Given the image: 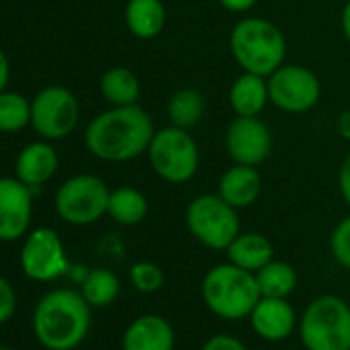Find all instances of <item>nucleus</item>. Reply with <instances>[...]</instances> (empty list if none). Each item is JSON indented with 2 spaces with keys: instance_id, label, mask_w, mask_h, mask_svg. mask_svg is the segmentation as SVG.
<instances>
[{
  "instance_id": "nucleus-1",
  "label": "nucleus",
  "mask_w": 350,
  "mask_h": 350,
  "mask_svg": "<svg viewBox=\"0 0 350 350\" xmlns=\"http://www.w3.org/2000/svg\"><path fill=\"white\" fill-rule=\"evenodd\" d=\"M154 132L150 116L138 103L113 105L89 122L85 146L101 161L122 163L146 152Z\"/></svg>"
},
{
  "instance_id": "nucleus-2",
  "label": "nucleus",
  "mask_w": 350,
  "mask_h": 350,
  "mask_svg": "<svg viewBox=\"0 0 350 350\" xmlns=\"http://www.w3.org/2000/svg\"><path fill=\"white\" fill-rule=\"evenodd\" d=\"M91 329V305L72 288L44 295L33 309V334L48 350H75Z\"/></svg>"
},
{
  "instance_id": "nucleus-3",
  "label": "nucleus",
  "mask_w": 350,
  "mask_h": 350,
  "mask_svg": "<svg viewBox=\"0 0 350 350\" xmlns=\"http://www.w3.org/2000/svg\"><path fill=\"white\" fill-rule=\"evenodd\" d=\"M231 54L243 72L270 77L276 68L284 64L286 40L282 31L260 17L241 19L231 29Z\"/></svg>"
},
{
  "instance_id": "nucleus-4",
  "label": "nucleus",
  "mask_w": 350,
  "mask_h": 350,
  "mask_svg": "<svg viewBox=\"0 0 350 350\" xmlns=\"http://www.w3.org/2000/svg\"><path fill=\"white\" fill-rule=\"evenodd\" d=\"M202 299L211 313L233 321L250 317L256 303L262 299V293L254 272L227 262L206 272L202 280Z\"/></svg>"
},
{
  "instance_id": "nucleus-5",
  "label": "nucleus",
  "mask_w": 350,
  "mask_h": 350,
  "mask_svg": "<svg viewBox=\"0 0 350 350\" xmlns=\"http://www.w3.org/2000/svg\"><path fill=\"white\" fill-rule=\"evenodd\" d=\"M299 336L307 350H350V305L336 295L315 297L301 315Z\"/></svg>"
},
{
  "instance_id": "nucleus-6",
  "label": "nucleus",
  "mask_w": 350,
  "mask_h": 350,
  "mask_svg": "<svg viewBox=\"0 0 350 350\" xmlns=\"http://www.w3.org/2000/svg\"><path fill=\"white\" fill-rule=\"evenodd\" d=\"M148 163L161 180L169 184L190 182L200 165V150L192 134L178 126H167L154 132L148 144Z\"/></svg>"
},
{
  "instance_id": "nucleus-7",
  "label": "nucleus",
  "mask_w": 350,
  "mask_h": 350,
  "mask_svg": "<svg viewBox=\"0 0 350 350\" xmlns=\"http://www.w3.org/2000/svg\"><path fill=\"white\" fill-rule=\"evenodd\" d=\"M186 225L192 237L208 250H227L241 233L237 208L219 194L196 196L186 208Z\"/></svg>"
},
{
  "instance_id": "nucleus-8",
  "label": "nucleus",
  "mask_w": 350,
  "mask_h": 350,
  "mask_svg": "<svg viewBox=\"0 0 350 350\" xmlns=\"http://www.w3.org/2000/svg\"><path fill=\"white\" fill-rule=\"evenodd\" d=\"M109 188L97 175L81 173L66 180L56 192V213L64 223L70 225H91L107 215Z\"/></svg>"
},
{
  "instance_id": "nucleus-9",
  "label": "nucleus",
  "mask_w": 350,
  "mask_h": 350,
  "mask_svg": "<svg viewBox=\"0 0 350 350\" xmlns=\"http://www.w3.org/2000/svg\"><path fill=\"white\" fill-rule=\"evenodd\" d=\"M79 101L60 85L42 89L31 99V126L44 140L66 138L79 124Z\"/></svg>"
},
{
  "instance_id": "nucleus-10",
  "label": "nucleus",
  "mask_w": 350,
  "mask_h": 350,
  "mask_svg": "<svg viewBox=\"0 0 350 350\" xmlns=\"http://www.w3.org/2000/svg\"><path fill=\"white\" fill-rule=\"evenodd\" d=\"M266 81L270 103L286 113H305L319 103V79L305 66L282 64Z\"/></svg>"
},
{
  "instance_id": "nucleus-11",
  "label": "nucleus",
  "mask_w": 350,
  "mask_h": 350,
  "mask_svg": "<svg viewBox=\"0 0 350 350\" xmlns=\"http://www.w3.org/2000/svg\"><path fill=\"white\" fill-rule=\"evenodd\" d=\"M21 270L27 278L50 282L66 274L68 258L60 235L54 229L40 227L31 231L21 247Z\"/></svg>"
},
{
  "instance_id": "nucleus-12",
  "label": "nucleus",
  "mask_w": 350,
  "mask_h": 350,
  "mask_svg": "<svg viewBox=\"0 0 350 350\" xmlns=\"http://www.w3.org/2000/svg\"><path fill=\"white\" fill-rule=\"evenodd\" d=\"M225 146L233 163L258 167L272 152V134L258 116H237L227 128Z\"/></svg>"
},
{
  "instance_id": "nucleus-13",
  "label": "nucleus",
  "mask_w": 350,
  "mask_h": 350,
  "mask_svg": "<svg viewBox=\"0 0 350 350\" xmlns=\"http://www.w3.org/2000/svg\"><path fill=\"white\" fill-rule=\"evenodd\" d=\"M33 215L31 188L17 178H0V241L21 239Z\"/></svg>"
},
{
  "instance_id": "nucleus-14",
  "label": "nucleus",
  "mask_w": 350,
  "mask_h": 350,
  "mask_svg": "<svg viewBox=\"0 0 350 350\" xmlns=\"http://www.w3.org/2000/svg\"><path fill=\"white\" fill-rule=\"evenodd\" d=\"M252 329L266 342H282L297 327V313L286 299L262 297L250 313Z\"/></svg>"
},
{
  "instance_id": "nucleus-15",
  "label": "nucleus",
  "mask_w": 350,
  "mask_h": 350,
  "mask_svg": "<svg viewBox=\"0 0 350 350\" xmlns=\"http://www.w3.org/2000/svg\"><path fill=\"white\" fill-rule=\"evenodd\" d=\"M175 332L161 315H140L128 323L122 336V350H173Z\"/></svg>"
},
{
  "instance_id": "nucleus-16",
  "label": "nucleus",
  "mask_w": 350,
  "mask_h": 350,
  "mask_svg": "<svg viewBox=\"0 0 350 350\" xmlns=\"http://www.w3.org/2000/svg\"><path fill=\"white\" fill-rule=\"evenodd\" d=\"M58 163H60L58 152L50 142H46V140L31 142L17 157V163H15L17 180H21L31 190L40 188L48 180L54 178Z\"/></svg>"
},
{
  "instance_id": "nucleus-17",
  "label": "nucleus",
  "mask_w": 350,
  "mask_h": 350,
  "mask_svg": "<svg viewBox=\"0 0 350 350\" xmlns=\"http://www.w3.org/2000/svg\"><path fill=\"white\" fill-rule=\"evenodd\" d=\"M225 202H229L233 208H247L252 206L260 194H262V175L252 165H239L235 163L229 167L219 182L217 192Z\"/></svg>"
},
{
  "instance_id": "nucleus-18",
  "label": "nucleus",
  "mask_w": 350,
  "mask_h": 350,
  "mask_svg": "<svg viewBox=\"0 0 350 350\" xmlns=\"http://www.w3.org/2000/svg\"><path fill=\"white\" fill-rule=\"evenodd\" d=\"M225 252H227V258L231 264H235L247 272H254V274L258 270H262L268 262L274 260V247H272L270 239L256 231L239 233Z\"/></svg>"
},
{
  "instance_id": "nucleus-19",
  "label": "nucleus",
  "mask_w": 350,
  "mask_h": 350,
  "mask_svg": "<svg viewBox=\"0 0 350 350\" xmlns=\"http://www.w3.org/2000/svg\"><path fill=\"white\" fill-rule=\"evenodd\" d=\"M128 31L138 40L157 38L167 23L163 0H128L124 11Z\"/></svg>"
},
{
  "instance_id": "nucleus-20",
  "label": "nucleus",
  "mask_w": 350,
  "mask_h": 350,
  "mask_svg": "<svg viewBox=\"0 0 350 350\" xmlns=\"http://www.w3.org/2000/svg\"><path fill=\"white\" fill-rule=\"evenodd\" d=\"M229 103H231V109L237 116H247V118L260 116L262 109L266 107V103H270L266 77L252 75V72H243L231 85Z\"/></svg>"
},
{
  "instance_id": "nucleus-21",
  "label": "nucleus",
  "mask_w": 350,
  "mask_h": 350,
  "mask_svg": "<svg viewBox=\"0 0 350 350\" xmlns=\"http://www.w3.org/2000/svg\"><path fill=\"white\" fill-rule=\"evenodd\" d=\"M107 215L118 225H124V227L138 225L148 215V200L136 188H128V186L118 188V190L109 192Z\"/></svg>"
},
{
  "instance_id": "nucleus-22",
  "label": "nucleus",
  "mask_w": 350,
  "mask_h": 350,
  "mask_svg": "<svg viewBox=\"0 0 350 350\" xmlns=\"http://www.w3.org/2000/svg\"><path fill=\"white\" fill-rule=\"evenodd\" d=\"M204 111H206V101L202 93L190 87L175 91L167 101V116L171 126H178L184 130L196 126L202 120Z\"/></svg>"
},
{
  "instance_id": "nucleus-23",
  "label": "nucleus",
  "mask_w": 350,
  "mask_h": 350,
  "mask_svg": "<svg viewBox=\"0 0 350 350\" xmlns=\"http://www.w3.org/2000/svg\"><path fill=\"white\" fill-rule=\"evenodd\" d=\"M101 95L111 105H134L140 97V83L138 77L124 66L109 68L101 77Z\"/></svg>"
},
{
  "instance_id": "nucleus-24",
  "label": "nucleus",
  "mask_w": 350,
  "mask_h": 350,
  "mask_svg": "<svg viewBox=\"0 0 350 350\" xmlns=\"http://www.w3.org/2000/svg\"><path fill=\"white\" fill-rule=\"evenodd\" d=\"M256 280H258L262 297L286 299L297 288L299 276H297V270L288 262L272 260L262 270L256 272Z\"/></svg>"
},
{
  "instance_id": "nucleus-25",
  "label": "nucleus",
  "mask_w": 350,
  "mask_h": 350,
  "mask_svg": "<svg viewBox=\"0 0 350 350\" xmlns=\"http://www.w3.org/2000/svg\"><path fill=\"white\" fill-rule=\"evenodd\" d=\"M81 295L91 307H107L120 295V278L107 268H95L81 280Z\"/></svg>"
},
{
  "instance_id": "nucleus-26",
  "label": "nucleus",
  "mask_w": 350,
  "mask_h": 350,
  "mask_svg": "<svg viewBox=\"0 0 350 350\" xmlns=\"http://www.w3.org/2000/svg\"><path fill=\"white\" fill-rule=\"evenodd\" d=\"M31 124V101L21 93H0V132H19Z\"/></svg>"
},
{
  "instance_id": "nucleus-27",
  "label": "nucleus",
  "mask_w": 350,
  "mask_h": 350,
  "mask_svg": "<svg viewBox=\"0 0 350 350\" xmlns=\"http://www.w3.org/2000/svg\"><path fill=\"white\" fill-rule=\"evenodd\" d=\"M130 282L138 293L150 295V293H157L163 286L165 274L152 262H136L130 268Z\"/></svg>"
},
{
  "instance_id": "nucleus-28",
  "label": "nucleus",
  "mask_w": 350,
  "mask_h": 350,
  "mask_svg": "<svg viewBox=\"0 0 350 350\" xmlns=\"http://www.w3.org/2000/svg\"><path fill=\"white\" fill-rule=\"evenodd\" d=\"M329 250H332V256L334 260L350 270V217L342 219L336 229L332 231V237H329Z\"/></svg>"
},
{
  "instance_id": "nucleus-29",
  "label": "nucleus",
  "mask_w": 350,
  "mask_h": 350,
  "mask_svg": "<svg viewBox=\"0 0 350 350\" xmlns=\"http://www.w3.org/2000/svg\"><path fill=\"white\" fill-rule=\"evenodd\" d=\"M17 311V293L13 284L0 274V325L7 323Z\"/></svg>"
},
{
  "instance_id": "nucleus-30",
  "label": "nucleus",
  "mask_w": 350,
  "mask_h": 350,
  "mask_svg": "<svg viewBox=\"0 0 350 350\" xmlns=\"http://www.w3.org/2000/svg\"><path fill=\"white\" fill-rule=\"evenodd\" d=\"M202 350H247V346L237 338V336H231V334H215L211 336Z\"/></svg>"
},
{
  "instance_id": "nucleus-31",
  "label": "nucleus",
  "mask_w": 350,
  "mask_h": 350,
  "mask_svg": "<svg viewBox=\"0 0 350 350\" xmlns=\"http://www.w3.org/2000/svg\"><path fill=\"white\" fill-rule=\"evenodd\" d=\"M338 186H340V194L344 198V202L350 206V150L344 157L342 165H340V173H338Z\"/></svg>"
},
{
  "instance_id": "nucleus-32",
  "label": "nucleus",
  "mask_w": 350,
  "mask_h": 350,
  "mask_svg": "<svg viewBox=\"0 0 350 350\" xmlns=\"http://www.w3.org/2000/svg\"><path fill=\"white\" fill-rule=\"evenodd\" d=\"M219 3L223 9H227L231 13H245L252 7H256L258 0H219Z\"/></svg>"
},
{
  "instance_id": "nucleus-33",
  "label": "nucleus",
  "mask_w": 350,
  "mask_h": 350,
  "mask_svg": "<svg viewBox=\"0 0 350 350\" xmlns=\"http://www.w3.org/2000/svg\"><path fill=\"white\" fill-rule=\"evenodd\" d=\"M9 79H11V62H9L7 54L0 50V93L7 89Z\"/></svg>"
},
{
  "instance_id": "nucleus-34",
  "label": "nucleus",
  "mask_w": 350,
  "mask_h": 350,
  "mask_svg": "<svg viewBox=\"0 0 350 350\" xmlns=\"http://www.w3.org/2000/svg\"><path fill=\"white\" fill-rule=\"evenodd\" d=\"M340 25H342V33L346 38V42L350 44V0L342 9V17H340Z\"/></svg>"
},
{
  "instance_id": "nucleus-35",
  "label": "nucleus",
  "mask_w": 350,
  "mask_h": 350,
  "mask_svg": "<svg viewBox=\"0 0 350 350\" xmlns=\"http://www.w3.org/2000/svg\"><path fill=\"white\" fill-rule=\"evenodd\" d=\"M338 128H340V132H342L344 138H350V111H344V113L340 116Z\"/></svg>"
},
{
  "instance_id": "nucleus-36",
  "label": "nucleus",
  "mask_w": 350,
  "mask_h": 350,
  "mask_svg": "<svg viewBox=\"0 0 350 350\" xmlns=\"http://www.w3.org/2000/svg\"><path fill=\"white\" fill-rule=\"evenodd\" d=\"M0 350H15V348H11V346H3V344H0Z\"/></svg>"
},
{
  "instance_id": "nucleus-37",
  "label": "nucleus",
  "mask_w": 350,
  "mask_h": 350,
  "mask_svg": "<svg viewBox=\"0 0 350 350\" xmlns=\"http://www.w3.org/2000/svg\"><path fill=\"white\" fill-rule=\"evenodd\" d=\"M75 350H79V348H75Z\"/></svg>"
}]
</instances>
